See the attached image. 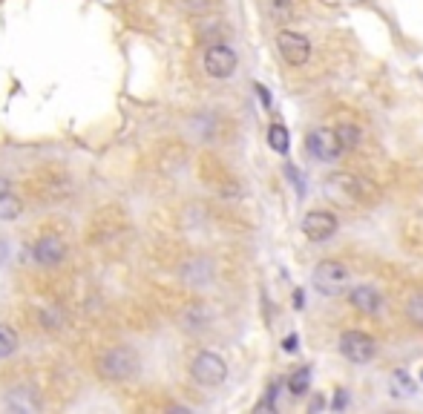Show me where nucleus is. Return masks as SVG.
Instances as JSON below:
<instances>
[{"instance_id":"9d476101","label":"nucleus","mask_w":423,"mask_h":414,"mask_svg":"<svg viewBox=\"0 0 423 414\" xmlns=\"http://www.w3.org/2000/svg\"><path fill=\"white\" fill-rule=\"evenodd\" d=\"M348 305L355 308V311H360V314L375 317V314L383 311L386 299H383V294H380L377 288H372V285H357V288L348 291Z\"/></svg>"},{"instance_id":"f03ea898","label":"nucleus","mask_w":423,"mask_h":414,"mask_svg":"<svg viewBox=\"0 0 423 414\" xmlns=\"http://www.w3.org/2000/svg\"><path fill=\"white\" fill-rule=\"evenodd\" d=\"M311 282L314 288L323 294V297H340L348 291V282H351V273L343 262L337 259H323L317 262L314 273H311Z\"/></svg>"},{"instance_id":"a211bd4d","label":"nucleus","mask_w":423,"mask_h":414,"mask_svg":"<svg viewBox=\"0 0 423 414\" xmlns=\"http://www.w3.org/2000/svg\"><path fill=\"white\" fill-rule=\"evenodd\" d=\"M18 351V334L9 325H0V360H6Z\"/></svg>"},{"instance_id":"f257e3e1","label":"nucleus","mask_w":423,"mask_h":414,"mask_svg":"<svg viewBox=\"0 0 423 414\" xmlns=\"http://www.w3.org/2000/svg\"><path fill=\"white\" fill-rule=\"evenodd\" d=\"M323 193L331 204L337 207H348V211H357L366 201L375 198V184L363 176H355L348 170H337L331 176H325L323 181Z\"/></svg>"},{"instance_id":"ddd939ff","label":"nucleus","mask_w":423,"mask_h":414,"mask_svg":"<svg viewBox=\"0 0 423 414\" xmlns=\"http://www.w3.org/2000/svg\"><path fill=\"white\" fill-rule=\"evenodd\" d=\"M389 388H392V394H395V397H412V394L417 391L414 380H412V377H409V371H403V368L392 371V377H389Z\"/></svg>"},{"instance_id":"4be33fe9","label":"nucleus","mask_w":423,"mask_h":414,"mask_svg":"<svg viewBox=\"0 0 423 414\" xmlns=\"http://www.w3.org/2000/svg\"><path fill=\"white\" fill-rule=\"evenodd\" d=\"M323 405H325V403L317 397V400H311V405H308V408H311V411H323Z\"/></svg>"},{"instance_id":"1a4fd4ad","label":"nucleus","mask_w":423,"mask_h":414,"mask_svg":"<svg viewBox=\"0 0 423 414\" xmlns=\"http://www.w3.org/2000/svg\"><path fill=\"white\" fill-rule=\"evenodd\" d=\"M303 233L311 242H325L337 233V216L328 211H308L303 216Z\"/></svg>"},{"instance_id":"412c9836","label":"nucleus","mask_w":423,"mask_h":414,"mask_svg":"<svg viewBox=\"0 0 423 414\" xmlns=\"http://www.w3.org/2000/svg\"><path fill=\"white\" fill-rule=\"evenodd\" d=\"M282 349H286V351H297V334L286 336V342H282Z\"/></svg>"},{"instance_id":"2eb2a0df","label":"nucleus","mask_w":423,"mask_h":414,"mask_svg":"<svg viewBox=\"0 0 423 414\" xmlns=\"http://www.w3.org/2000/svg\"><path fill=\"white\" fill-rule=\"evenodd\" d=\"M24 213V201L18 198V196H12V193H4L0 196V219L4 222H12V219H18Z\"/></svg>"},{"instance_id":"6e6552de","label":"nucleus","mask_w":423,"mask_h":414,"mask_svg":"<svg viewBox=\"0 0 423 414\" xmlns=\"http://www.w3.org/2000/svg\"><path fill=\"white\" fill-rule=\"evenodd\" d=\"M276 49H279L282 60H286L288 66H306L308 58H311V41L303 32H294V29H279Z\"/></svg>"},{"instance_id":"f3484780","label":"nucleus","mask_w":423,"mask_h":414,"mask_svg":"<svg viewBox=\"0 0 423 414\" xmlns=\"http://www.w3.org/2000/svg\"><path fill=\"white\" fill-rule=\"evenodd\" d=\"M268 144H271L276 153L286 156V153H288V129L282 127V124H271V127H268Z\"/></svg>"},{"instance_id":"9b49d317","label":"nucleus","mask_w":423,"mask_h":414,"mask_svg":"<svg viewBox=\"0 0 423 414\" xmlns=\"http://www.w3.org/2000/svg\"><path fill=\"white\" fill-rule=\"evenodd\" d=\"M32 253H35V259L41 262V265H46V267H52V265H58V262H63L66 259V242L58 236V233H46V236H41L38 242H35V248H32Z\"/></svg>"},{"instance_id":"20e7f679","label":"nucleus","mask_w":423,"mask_h":414,"mask_svg":"<svg viewBox=\"0 0 423 414\" xmlns=\"http://www.w3.org/2000/svg\"><path fill=\"white\" fill-rule=\"evenodd\" d=\"M190 377L204 388H216L228 377V363L214 351H199L190 363Z\"/></svg>"},{"instance_id":"f8f14e48","label":"nucleus","mask_w":423,"mask_h":414,"mask_svg":"<svg viewBox=\"0 0 423 414\" xmlns=\"http://www.w3.org/2000/svg\"><path fill=\"white\" fill-rule=\"evenodd\" d=\"M334 135H337V142H340L343 150H357V147L363 144V132H360V127L348 124V121L337 124V127H334Z\"/></svg>"},{"instance_id":"423d86ee","label":"nucleus","mask_w":423,"mask_h":414,"mask_svg":"<svg viewBox=\"0 0 423 414\" xmlns=\"http://www.w3.org/2000/svg\"><path fill=\"white\" fill-rule=\"evenodd\" d=\"M202 66H204V73L210 78H216V81H225L236 73V66H239V58L236 52L228 46V43H210L204 49V58H202Z\"/></svg>"},{"instance_id":"0eeeda50","label":"nucleus","mask_w":423,"mask_h":414,"mask_svg":"<svg viewBox=\"0 0 423 414\" xmlns=\"http://www.w3.org/2000/svg\"><path fill=\"white\" fill-rule=\"evenodd\" d=\"M306 150H308V156L314 161H323V164H334L343 156V147L337 142V135L328 127H317V129H311L306 135Z\"/></svg>"},{"instance_id":"4468645a","label":"nucleus","mask_w":423,"mask_h":414,"mask_svg":"<svg viewBox=\"0 0 423 414\" xmlns=\"http://www.w3.org/2000/svg\"><path fill=\"white\" fill-rule=\"evenodd\" d=\"M271 18L276 23H291L297 18V6H294V0H271V6H268Z\"/></svg>"},{"instance_id":"5701e85b","label":"nucleus","mask_w":423,"mask_h":414,"mask_svg":"<svg viewBox=\"0 0 423 414\" xmlns=\"http://www.w3.org/2000/svg\"><path fill=\"white\" fill-rule=\"evenodd\" d=\"M4 193H9V181H6L4 176H0V196H4Z\"/></svg>"},{"instance_id":"39448f33","label":"nucleus","mask_w":423,"mask_h":414,"mask_svg":"<svg viewBox=\"0 0 423 414\" xmlns=\"http://www.w3.org/2000/svg\"><path fill=\"white\" fill-rule=\"evenodd\" d=\"M340 354L348 360V363H355V366H363V363H372L375 354H377V342L372 334L366 331H343L340 334Z\"/></svg>"},{"instance_id":"6ab92c4d","label":"nucleus","mask_w":423,"mask_h":414,"mask_svg":"<svg viewBox=\"0 0 423 414\" xmlns=\"http://www.w3.org/2000/svg\"><path fill=\"white\" fill-rule=\"evenodd\" d=\"M308 386H311V371H308V368H297V371L288 377V391H291L294 397H303V394L308 391Z\"/></svg>"},{"instance_id":"7ed1b4c3","label":"nucleus","mask_w":423,"mask_h":414,"mask_svg":"<svg viewBox=\"0 0 423 414\" xmlns=\"http://www.w3.org/2000/svg\"><path fill=\"white\" fill-rule=\"evenodd\" d=\"M98 371L113 383H124L138 371V354L130 349V345H113L110 351L101 354Z\"/></svg>"},{"instance_id":"b1692460","label":"nucleus","mask_w":423,"mask_h":414,"mask_svg":"<svg viewBox=\"0 0 423 414\" xmlns=\"http://www.w3.org/2000/svg\"><path fill=\"white\" fill-rule=\"evenodd\" d=\"M4 250H6V248H4V242H0V262H4Z\"/></svg>"},{"instance_id":"dca6fc26","label":"nucleus","mask_w":423,"mask_h":414,"mask_svg":"<svg viewBox=\"0 0 423 414\" xmlns=\"http://www.w3.org/2000/svg\"><path fill=\"white\" fill-rule=\"evenodd\" d=\"M406 317L414 322V325H420L423 328V288H417V291H412L409 297H406Z\"/></svg>"},{"instance_id":"aec40b11","label":"nucleus","mask_w":423,"mask_h":414,"mask_svg":"<svg viewBox=\"0 0 423 414\" xmlns=\"http://www.w3.org/2000/svg\"><path fill=\"white\" fill-rule=\"evenodd\" d=\"M216 6V0H184V9L193 12V15H204Z\"/></svg>"}]
</instances>
